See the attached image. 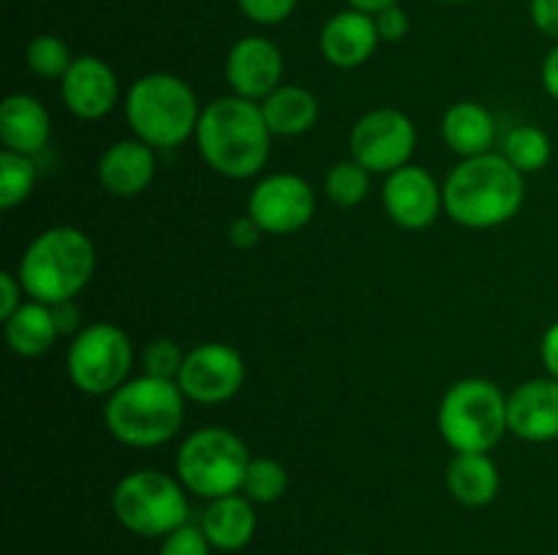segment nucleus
I'll list each match as a JSON object with an SVG mask.
<instances>
[{"label": "nucleus", "mask_w": 558, "mask_h": 555, "mask_svg": "<svg viewBox=\"0 0 558 555\" xmlns=\"http://www.w3.org/2000/svg\"><path fill=\"white\" fill-rule=\"evenodd\" d=\"M526 174L501 152L463 158L441 183L445 212L466 229H494L512 221L526 199Z\"/></svg>", "instance_id": "2"}, {"label": "nucleus", "mask_w": 558, "mask_h": 555, "mask_svg": "<svg viewBox=\"0 0 558 555\" xmlns=\"http://www.w3.org/2000/svg\"><path fill=\"white\" fill-rule=\"evenodd\" d=\"M134 346L125 330L109 321L82 326L69 343L65 370L71 384L93 397H109L131 379Z\"/></svg>", "instance_id": "9"}, {"label": "nucleus", "mask_w": 558, "mask_h": 555, "mask_svg": "<svg viewBox=\"0 0 558 555\" xmlns=\"http://www.w3.org/2000/svg\"><path fill=\"white\" fill-rule=\"evenodd\" d=\"M251 455L245 441L229 428H199L183 439L174 471L191 495L205 501L240 493Z\"/></svg>", "instance_id": "8"}, {"label": "nucleus", "mask_w": 558, "mask_h": 555, "mask_svg": "<svg viewBox=\"0 0 558 555\" xmlns=\"http://www.w3.org/2000/svg\"><path fill=\"white\" fill-rule=\"evenodd\" d=\"M5 343L20 357H41L58 341V324H54L52 308L38 299H27L11 319L3 321Z\"/></svg>", "instance_id": "24"}, {"label": "nucleus", "mask_w": 558, "mask_h": 555, "mask_svg": "<svg viewBox=\"0 0 558 555\" xmlns=\"http://www.w3.org/2000/svg\"><path fill=\"white\" fill-rule=\"evenodd\" d=\"M22 294H25V288H22L20 278L3 272L0 275V319H11L22 308Z\"/></svg>", "instance_id": "34"}, {"label": "nucleus", "mask_w": 558, "mask_h": 555, "mask_svg": "<svg viewBox=\"0 0 558 555\" xmlns=\"http://www.w3.org/2000/svg\"><path fill=\"white\" fill-rule=\"evenodd\" d=\"M36 163L31 156L3 150L0 152V207L14 210L36 188Z\"/></svg>", "instance_id": "27"}, {"label": "nucleus", "mask_w": 558, "mask_h": 555, "mask_svg": "<svg viewBox=\"0 0 558 555\" xmlns=\"http://www.w3.org/2000/svg\"><path fill=\"white\" fill-rule=\"evenodd\" d=\"M441 139L447 150L461 158H477L494 152L496 120L483 103L458 101L441 118Z\"/></svg>", "instance_id": "22"}, {"label": "nucleus", "mask_w": 558, "mask_h": 555, "mask_svg": "<svg viewBox=\"0 0 558 555\" xmlns=\"http://www.w3.org/2000/svg\"><path fill=\"white\" fill-rule=\"evenodd\" d=\"M287 468L278 462L276 457H251L248 468H245V479L240 493L254 504H276L283 493H287Z\"/></svg>", "instance_id": "26"}, {"label": "nucleus", "mask_w": 558, "mask_h": 555, "mask_svg": "<svg viewBox=\"0 0 558 555\" xmlns=\"http://www.w3.org/2000/svg\"><path fill=\"white\" fill-rule=\"evenodd\" d=\"M510 433L532 444L558 439V381L550 375L529 379L507 395Z\"/></svg>", "instance_id": "16"}, {"label": "nucleus", "mask_w": 558, "mask_h": 555, "mask_svg": "<svg viewBox=\"0 0 558 555\" xmlns=\"http://www.w3.org/2000/svg\"><path fill=\"white\" fill-rule=\"evenodd\" d=\"M254 506V501L245 498L243 493L207 501L205 511L199 517V526L205 536L210 539L213 550H218V553H238V550L248 547L256 533Z\"/></svg>", "instance_id": "20"}, {"label": "nucleus", "mask_w": 558, "mask_h": 555, "mask_svg": "<svg viewBox=\"0 0 558 555\" xmlns=\"http://www.w3.org/2000/svg\"><path fill=\"white\" fill-rule=\"evenodd\" d=\"M349 9H357V11H365V14H379L381 9H387V5H398L401 0H347Z\"/></svg>", "instance_id": "40"}, {"label": "nucleus", "mask_w": 558, "mask_h": 555, "mask_svg": "<svg viewBox=\"0 0 558 555\" xmlns=\"http://www.w3.org/2000/svg\"><path fill=\"white\" fill-rule=\"evenodd\" d=\"M381 205L392 223L409 232H420V229H428L445 210V194L428 169L407 163L385 177Z\"/></svg>", "instance_id": "13"}, {"label": "nucleus", "mask_w": 558, "mask_h": 555, "mask_svg": "<svg viewBox=\"0 0 558 555\" xmlns=\"http://www.w3.org/2000/svg\"><path fill=\"white\" fill-rule=\"evenodd\" d=\"M272 136H300L319 120V101L300 85H281L259 103Z\"/></svg>", "instance_id": "23"}, {"label": "nucleus", "mask_w": 558, "mask_h": 555, "mask_svg": "<svg viewBox=\"0 0 558 555\" xmlns=\"http://www.w3.org/2000/svg\"><path fill=\"white\" fill-rule=\"evenodd\" d=\"M300 0H238L240 11L248 16L254 25H281L283 20L292 16V11L298 9Z\"/></svg>", "instance_id": "32"}, {"label": "nucleus", "mask_w": 558, "mask_h": 555, "mask_svg": "<svg viewBox=\"0 0 558 555\" xmlns=\"http://www.w3.org/2000/svg\"><path fill=\"white\" fill-rule=\"evenodd\" d=\"M316 212L314 188L300 174H267L248 196V215L265 234H294L311 223Z\"/></svg>", "instance_id": "12"}, {"label": "nucleus", "mask_w": 558, "mask_h": 555, "mask_svg": "<svg viewBox=\"0 0 558 555\" xmlns=\"http://www.w3.org/2000/svg\"><path fill=\"white\" fill-rule=\"evenodd\" d=\"M374 22H376V33H379L381 41L387 44L403 41V38L409 36V27H412L409 25V14L401 9V3L381 9L379 14H374Z\"/></svg>", "instance_id": "33"}, {"label": "nucleus", "mask_w": 558, "mask_h": 555, "mask_svg": "<svg viewBox=\"0 0 558 555\" xmlns=\"http://www.w3.org/2000/svg\"><path fill=\"white\" fill-rule=\"evenodd\" d=\"M447 490L458 504L483 509L499 495L501 473L488 452H456L447 462Z\"/></svg>", "instance_id": "21"}, {"label": "nucleus", "mask_w": 558, "mask_h": 555, "mask_svg": "<svg viewBox=\"0 0 558 555\" xmlns=\"http://www.w3.org/2000/svg\"><path fill=\"white\" fill-rule=\"evenodd\" d=\"M374 14L347 9L332 14L319 33L322 58L336 69H360L379 47Z\"/></svg>", "instance_id": "17"}, {"label": "nucleus", "mask_w": 558, "mask_h": 555, "mask_svg": "<svg viewBox=\"0 0 558 555\" xmlns=\"http://www.w3.org/2000/svg\"><path fill=\"white\" fill-rule=\"evenodd\" d=\"M262 234L265 232H262L259 223H256L251 215H243L238 218V221H232V226H229V243L240 250L254 248V245L262 239Z\"/></svg>", "instance_id": "36"}, {"label": "nucleus", "mask_w": 558, "mask_h": 555, "mask_svg": "<svg viewBox=\"0 0 558 555\" xmlns=\"http://www.w3.org/2000/svg\"><path fill=\"white\" fill-rule=\"evenodd\" d=\"M156 177V152L142 139H120L98 158V183L118 199H131L147 190Z\"/></svg>", "instance_id": "18"}, {"label": "nucleus", "mask_w": 558, "mask_h": 555, "mask_svg": "<svg viewBox=\"0 0 558 555\" xmlns=\"http://www.w3.org/2000/svg\"><path fill=\"white\" fill-rule=\"evenodd\" d=\"M183 362L185 351L169 337H158V341L147 343L145 351H142V368H145L147 375H156V379L178 381Z\"/></svg>", "instance_id": "30"}, {"label": "nucleus", "mask_w": 558, "mask_h": 555, "mask_svg": "<svg viewBox=\"0 0 558 555\" xmlns=\"http://www.w3.org/2000/svg\"><path fill=\"white\" fill-rule=\"evenodd\" d=\"M185 419V395L178 381L136 375L107 397L104 424L120 444L150 449L172 441Z\"/></svg>", "instance_id": "3"}, {"label": "nucleus", "mask_w": 558, "mask_h": 555, "mask_svg": "<svg viewBox=\"0 0 558 555\" xmlns=\"http://www.w3.org/2000/svg\"><path fill=\"white\" fill-rule=\"evenodd\" d=\"M71 63H74V58H71L63 38L44 33L27 44V69L41 79H63Z\"/></svg>", "instance_id": "29"}, {"label": "nucleus", "mask_w": 558, "mask_h": 555, "mask_svg": "<svg viewBox=\"0 0 558 555\" xmlns=\"http://www.w3.org/2000/svg\"><path fill=\"white\" fill-rule=\"evenodd\" d=\"M223 74L232 96L262 103L276 87L283 85V54L270 38L245 36L229 49Z\"/></svg>", "instance_id": "14"}, {"label": "nucleus", "mask_w": 558, "mask_h": 555, "mask_svg": "<svg viewBox=\"0 0 558 555\" xmlns=\"http://www.w3.org/2000/svg\"><path fill=\"white\" fill-rule=\"evenodd\" d=\"M550 152H554L550 136L537 125H515L501 141V156L521 174H534L548 166Z\"/></svg>", "instance_id": "25"}, {"label": "nucleus", "mask_w": 558, "mask_h": 555, "mask_svg": "<svg viewBox=\"0 0 558 555\" xmlns=\"http://www.w3.org/2000/svg\"><path fill=\"white\" fill-rule=\"evenodd\" d=\"M245 362L243 354L229 343H202L185 351V362L180 368L178 386L189 400L202 406L227 403L243 390Z\"/></svg>", "instance_id": "11"}, {"label": "nucleus", "mask_w": 558, "mask_h": 555, "mask_svg": "<svg viewBox=\"0 0 558 555\" xmlns=\"http://www.w3.org/2000/svg\"><path fill=\"white\" fill-rule=\"evenodd\" d=\"M189 490L158 468L131 471L114 484L112 511L125 531L145 539H163L191 520Z\"/></svg>", "instance_id": "7"}, {"label": "nucleus", "mask_w": 558, "mask_h": 555, "mask_svg": "<svg viewBox=\"0 0 558 555\" xmlns=\"http://www.w3.org/2000/svg\"><path fill=\"white\" fill-rule=\"evenodd\" d=\"M436 424L452 452H490L510 433L507 395L480 375L456 381L441 397Z\"/></svg>", "instance_id": "6"}, {"label": "nucleus", "mask_w": 558, "mask_h": 555, "mask_svg": "<svg viewBox=\"0 0 558 555\" xmlns=\"http://www.w3.org/2000/svg\"><path fill=\"white\" fill-rule=\"evenodd\" d=\"M199 101L191 85L167 71L140 76L125 96V120L153 150H172L196 134Z\"/></svg>", "instance_id": "5"}, {"label": "nucleus", "mask_w": 558, "mask_h": 555, "mask_svg": "<svg viewBox=\"0 0 558 555\" xmlns=\"http://www.w3.org/2000/svg\"><path fill=\"white\" fill-rule=\"evenodd\" d=\"M532 22L539 33L558 41V0H532Z\"/></svg>", "instance_id": "35"}, {"label": "nucleus", "mask_w": 558, "mask_h": 555, "mask_svg": "<svg viewBox=\"0 0 558 555\" xmlns=\"http://www.w3.org/2000/svg\"><path fill=\"white\" fill-rule=\"evenodd\" d=\"M441 3H469V0H441Z\"/></svg>", "instance_id": "41"}, {"label": "nucleus", "mask_w": 558, "mask_h": 555, "mask_svg": "<svg viewBox=\"0 0 558 555\" xmlns=\"http://www.w3.org/2000/svg\"><path fill=\"white\" fill-rule=\"evenodd\" d=\"M347 555H368V553H347Z\"/></svg>", "instance_id": "42"}, {"label": "nucleus", "mask_w": 558, "mask_h": 555, "mask_svg": "<svg viewBox=\"0 0 558 555\" xmlns=\"http://www.w3.org/2000/svg\"><path fill=\"white\" fill-rule=\"evenodd\" d=\"M60 98L80 120H101L118 103V76L96 54L74 58L60 79Z\"/></svg>", "instance_id": "15"}, {"label": "nucleus", "mask_w": 558, "mask_h": 555, "mask_svg": "<svg viewBox=\"0 0 558 555\" xmlns=\"http://www.w3.org/2000/svg\"><path fill=\"white\" fill-rule=\"evenodd\" d=\"M543 87L554 101H558V44L543 60Z\"/></svg>", "instance_id": "39"}, {"label": "nucleus", "mask_w": 558, "mask_h": 555, "mask_svg": "<svg viewBox=\"0 0 558 555\" xmlns=\"http://www.w3.org/2000/svg\"><path fill=\"white\" fill-rule=\"evenodd\" d=\"M213 553V544L210 539L205 536L199 522H185L180 526L178 531L167 533L161 539V550L158 555H210Z\"/></svg>", "instance_id": "31"}, {"label": "nucleus", "mask_w": 558, "mask_h": 555, "mask_svg": "<svg viewBox=\"0 0 558 555\" xmlns=\"http://www.w3.org/2000/svg\"><path fill=\"white\" fill-rule=\"evenodd\" d=\"M196 147L213 172L229 180H248L270 158V128L256 101L223 96L207 103L196 123Z\"/></svg>", "instance_id": "1"}, {"label": "nucleus", "mask_w": 558, "mask_h": 555, "mask_svg": "<svg viewBox=\"0 0 558 555\" xmlns=\"http://www.w3.org/2000/svg\"><path fill=\"white\" fill-rule=\"evenodd\" d=\"M52 308V316H54V324H58V332L60 335H76V332L82 330L80 321V308H76L74 299H65V303H58V305H49Z\"/></svg>", "instance_id": "37"}, {"label": "nucleus", "mask_w": 558, "mask_h": 555, "mask_svg": "<svg viewBox=\"0 0 558 555\" xmlns=\"http://www.w3.org/2000/svg\"><path fill=\"white\" fill-rule=\"evenodd\" d=\"M96 270L93 239L76 226H49L31 239L16 278L31 299L58 305L74 299Z\"/></svg>", "instance_id": "4"}, {"label": "nucleus", "mask_w": 558, "mask_h": 555, "mask_svg": "<svg viewBox=\"0 0 558 555\" xmlns=\"http://www.w3.org/2000/svg\"><path fill=\"white\" fill-rule=\"evenodd\" d=\"M417 147L414 123L398 109H371L349 134V152L371 174H390L412 163Z\"/></svg>", "instance_id": "10"}, {"label": "nucleus", "mask_w": 558, "mask_h": 555, "mask_svg": "<svg viewBox=\"0 0 558 555\" xmlns=\"http://www.w3.org/2000/svg\"><path fill=\"white\" fill-rule=\"evenodd\" d=\"M539 357H543V365L550 379L558 381V321L545 330L543 343H539Z\"/></svg>", "instance_id": "38"}, {"label": "nucleus", "mask_w": 558, "mask_h": 555, "mask_svg": "<svg viewBox=\"0 0 558 555\" xmlns=\"http://www.w3.org/2000/svg\"><path fill=\"white\" fill-rule=\"evenodd\" d=\"M52 120L44 103L27 92H11L0 107V141L3 150L38 156L49 145Z\"/></svg>", "instance_id": "19"}, {"label": "nucleus", "mask_w": 558, "mask_h": 555, "mask_svg": "<svg viewBox=\"0 0 558 555\" xmlns=\"http://www.w3.org/2000/svg\"><path fill=\"white\" fill-rule=\"evenodd\" d=\"M371 188V172L357 163L354 158H347V161H338L336 166L327 172L325 177V194L332 205L338 207H357L360 201L368 196Z\"/></svg>", "instance_id": "28"}]
</instances>
